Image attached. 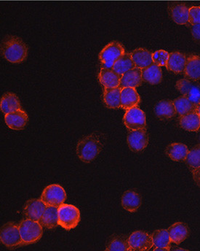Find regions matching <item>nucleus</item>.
<instances>
[{
	"label": "nucleus",
	"mask_w": 200,
	"mask_h": 251,
	"mask_svg": "<svg viewBox=\"0 0 200 251\" xmlns=\"http://www.w3.org/2000/svg\"><path fill=\"white\" fill-rule=\"evenodd\" d=\"M1 52L8 62L19 64L27 57L28 49L26 45L19 37H10L3 41Z\"/></svg>",
	"instance_id": "obj_1"
},
{
	"label": "nucleus",
	"mask_w": 200,
	"mask_h": 251,
	"mask_svg": "<svg viewBox=\"0 0 200 251\" xmlns=\"http://www.w3.org/2000/svg\"><path fill=\"white\" fill-rule=\"evenodd\" d=\"M102 149V144L99 137L95 134L86 136L77 143V155L83 162L88 163L93 161L99 154Z\"/></svg>",
	"instance_id": "obj_2"
},
{
	"label": "nucleus",
	"mask_w": 200,
	"mask_h": 251,
	"mask_svg": "<svg viewBox=\"0 0 200 251\" xmlns=\"http://www.w3.org/2000/svg\"><path fill=\"white\" fill-rule=\"evenodd\" d=\"M19 230L23 246L37 243L43 234V226L39 221L28 219L23 220L20 223Z\"/></svg>",
	"instance_id": "obj_3"
},
{
	"label": "nucleus",
	"mask_w": 200,
	"mask_h": 251,
	"mask_svg": "<svg viewBox=\"0 0 200 251\" xmlns=\"http://www.w3.org/2000/svg\"><path fill=\"white\" fill-rule=\"evenodd\" d=\"M80 221V210L71 204H63L58 207V224L67 230L76 228Z\"/></svg>",
	"instance_id": "obj_4"
},
{
	"label": "nucleus",
	"mask_w": 200,
	"mask_h": 251,
	"mask_svg": "<svg viewBox=\"0 0 200 251\" xmlns=\"http://www.w3.org/2000/svg\"><path fill=\"white\" fill-rule=\"evenodd\" d=\"M0 240L1 243L9 249H15L19 246H23L19 225L18 226L13 222L7 223L1 227Z\"/></svg>",
	"instance_id": "obj_5"
},
{
	"label": "nucleus",
	"mask_w": 200,
	"mask_h": 251,
	"mask_svg": "<svg viewBox=\"0 0 200 251\" xmlns=\"http://www.w3.org/2000/svg\"><path fill=\"white\" fill-rule=\"evenodd\" d=\"M125 53V49L119 42H111L100 53V62L104 68L112 69L114 63Z\"/></svg>",
	"instance_id": "obj_6"
},
{
	"label": "nucleus",
	"mask_w": 200,
	"mask_h": 251,
	"mask_svg": "<svg viewBox=\"0 0 200 251\" xmlns=\"http://www.w3.org/2000/svg\"><path fill=\"white\" fill-rule=\"evenodd\" d=\"M67 199L65 190L57 184L50 185L44 188L40 200L47 206L59 207Z\"/></svg>",
	"instance_id": "obj_7"
},
{
	"label": "nucleus",
	"mask_w": 200,
	"mask_h": 251,
	"mask_svg": "<svg viewBox=\"0 0 200 251\" xmlns=\"http://www.w3.org/2000/svg\"><path fill=\"white\" fill-rule=\"evenodd\" d=\"M124 125L130 130L143 129L146 128V115L144 112L138 107L127 110L123 119Z\"/></svg>",
	"instance_id": "obj_8"
},
{
	"label": "nucleus",
	"mask_w": 200,
	"mask_h": 251,
	"mask_svg": "<svg viewBox=\"0 0 200 251\" xmlns=\"http://www.w3.org/2000/svg\"><path fill=\"white\" fill-rule=\"evenodd\" d=\"M131 251H149L153 247L152 236L142 231H137L131 234L128 239Z\"/></svg>",
	"instance_id": "obj_9"
},
{
	"label": "nucleus",
	"mask_w": 200,
	"mask_h": 251,
	"mask_svg": "<svg viewBox=\"0 0 200 251\" xmlns=\"http://www.w3.org/2000/svg\"><path fill=\"white\" fill-rule=\"evenodd\" d=\"M176 87L180 94L187 97L194 104L197 105L200 102V86L198 83L189 79H181L176 83Z\"/></svg>",
	"instance_id": "obj_10"
},
{
	"label": "nucleus",
	"mask_w": 200,
	"mask_h": 251,
	"mask_svg": "<svg viewBox=\"0 0 200 251\" xmlns=\"http://www.w3.org/2000/svg\"><path fill=\"white\" fill-rule=\"evenodd\" d=\"M149 143V135L146 128L130 131L128 135V144L130 149L133 152L144 150Z\"/></svg>",
	"instance_id": "obj_11"
},
{
	"label": "nucleus",
	"mask_w": 200,
	"mask_h": 251,
	"mask_svg": "<svg viewBox=\"0 0 200 251\" xmlns=\"http://www.w3.org/2000/svg\"><path fill=\"white\" fill-rule=\"evenodd\" d=\"M47 206L41 200L32 199L26 202L23 214L26 219L39 221Z\"/></svg>",
	"instance_id": "obj_12"
},
{
	"label": "nucleus",
	"mask_w": 200,
	"mask_h": 251,
	"mask_svg": "<svg viewBox=\"0 0 200 251\" xmlns=\"http://www.w3.org/2000/svg\"><path fill=\"white\" fill-rule=\"evenodd\" d=\"M142 70L138 67H134L121 76L119 87L136 88L142 83Z\"/></svg>",
	"instance_id": "obj_13"
},
{
	"label": "nucleus",
	"mask_w": 200,
	"mask_h": 251,
	"mask_svg": "<svg viewBox=\"0 0 200 251\" xmlns=\"http://www.w3.org/2000/svg\"><path fill=\"white\" fill-rule=\"evenodd\" d=\"M28 116L26 112L20 110L5 115L4 121L9 128L13 130H22L28 123Z\"/></svg>",
	"instance_id": "obj_14"
},
{
	"label": "nucleus",
	"mask_w": 200,
	"mask_h": 251,
	"mask_svg": "<svg viewBox=\"0 0 200 251\" xmlns=\"http://www.w3.org/2000/svg\"><path fill=\"white\" fill-rule=\"evenodd\" d=\"M141 99L135 88L127 87L121 89V107L129 110L138 107Z\"/></svg>",
	"instance_id": "obj_15"
},
{
	"label": "nucleus",
	"mask_w": 200,
	"mask_h": 251,
	"mask_svg": "<svg viewBox=\"0 0 200 251\" xmlns=\"http://www.w3.org/2000/svg\"><path fill=\"white\" fill-rule=\"evenodd\" d=\"M120 79L121 76L114 72L113 69L102 67L100 70L99 81L104 89L119 87Z\"/></svg>",
	"instance_id": "obj_16"
},
{
	"label": "nucleus",
	"mask_w": 200,
	"mask_h": 251,
	"mask_svg": "<svg viewBox=\"0 0 200 251\" xmlns=\"http://www.w3.org/2000/svg\"><path fill=\"white\" fill-rule=\"evenodd\" d=\"M185 77L189 80H198L200 79V56L190 55L186 57Z\"/></svg>",
	"instance_id": "obj_17"
},
{
	"label": "nucleus",
	"mask_w": 200,
	"mask_h": 251,
	"mask_svg": "<svg viewBox=\"0 0 200 251\" xmlns=\"http://www.w3.org/2000/svg\"><path fill=\"white\" fill-rule=\"evenodd\" d=\"M168 231L171 242L176 245L180 244L189 237V228L184 223H176L168 228Z\"/></svg>",
	"instance_id": "obj_18"
},
{
	"label": "nucleus",
	"mask_w": 200,
	"mask_h": 251,
	"mask_svg": "<svg viewBox=\"0 0 200 251\" xmlns=\"http://www.w3.org/2000/svg\"><path fill=\"white\" fill-rule=\"evenodd\" d=\"M135 67L144 69L154 64L153 53L144 49H137L131 53Z\"/></svg>",
	"instance_id": "obj_19"
},
{
	"label": "nucleus",
	"mask_w": 200,
	"mask_h": 251,
	"mask_svg": "<svg viewBox=\"0 0 200 251\" xmlns=\"http://www.w3.org/2000/svg\"><path fill=\"white\" fill-rule=\"evenodd\" d=\"M141 204V198L138 193L134 191H128L122 197V205L128 212H136Z\"/></svg>",
	"instance_id": "obj_20"
},
{
	"label": "nucleus",
	"mask_w": 200,
	"mask_h": 251,
	"mask_svg": "<svg viewBox=\"0 0 200 251\" xmlns=\"http://www.w3.org/2000/svg\"><path fill=\"white\" fill-rule=\"evenodd\" d=\"M189 8L184 4H175L170 8V15L172 19L179 25L189 23Z\"/></svg>",
	"instance_id": "obj_21"
},
{
	"label": "nucleus",
	"mask_w": 200,
	"mask_h": 251,
	"mask_svg": "<svg viewBox=\"0 0 200 251\" xmlns=\"http://www.w3.org/2000/svg\"><path fill=\"white\" fill-rule=\"evenodd\" d=\"M0 108L4 115L13 113L22 109L20 101L16 94L7 93L4 94L0 101Z\"/></svg>",
	"instance_id": "obj_22"
},
{
	"label": "nucleus",
	"mask_w": 200,
	"mask_h": 251,
	"mask_svg": "<svg viewBox=\"0 0 200 251\" xmlns=\"http://www.w3.org/2000/svg\"><path fill=\"white\" fill-rule=\"evenodd\" d=\"M186 56L179 52L169 53L166 67L170 71L175 73H181L184 72L186 67Z\"/></svg>",
	"instance_id": "obj_23"
},
{
	"label": "nucleus",
	"mask_w": 200,
	"mask_h": 251,
	"mask_svg": "<svg viewBox=\"0 0 200 251\" xmlns=\"http://www.w3.org/2000/svg\"><path fill=\"white\" fill-rule=\"evenodd\" d=\"M39 223L44 228H50V229L56 228L58 225H59L58 224V207L47 206Z\"/></svg>",
	"instance_id": "obj_24"
},
{
	"label": "nucleus",
	"mask_w": 200,
	"mask_h": 251,
	"mask_svg": "<svg viewBox=\"0 0 200 251\" xmlns=\"http://www.w3.org/2000/svg\"><path fill=\"white\" fill-rule=\"evenodd\" d=\"M165 153L173 161H183L187 156L189 149L183 143H172L167 147Z\"/></svg>",
	"instance_id": "obj_25"
},
{
	"label": "nucleus",
	"mask_w": 200,
	"mask_h": 251,
	"mask_svg": "<svg viewBox=\"0 0 200 251\" xmlns=\"http://www.w3.org/2000/svg\"><path fill=\"white\" fill-rule=\"evenodd\" d=\"M143 81L152 85L159 84L162 79V73L160 67L153 64L146 68L142 69Z\"/></svg>",
	"instance_id": "obj_26"
},
{
	"label": "nucleus",
	"mask_w": 200,
	"mask_h": 251,
	"mask_svg": "<svg viewBox=\"0 0 200 251\" xmlns=\"http://www.w3.org/2000/svg\"><path fill=\"white\" fill-rule=\"evenodd\" d=\"M121 88L104 89V101L107 107L117 109L121 107Z\"/></svg>",
	"instance_id": "obj_27"
},
{
	"label": "nucleus",
	"mask_w": 200,
	"mask_h": 251,
	"mask_svg": "<svg viewBox=\"0 0 200 251\" xmlns=\"http://www.w3.org/2000/svg\"><path fill=\"white\" fill-rule=\"evenodd\" d=\"M155 113L159 119L165 120L173 118L176 114V107L173 101L162 100L155 107Z\"/></svg>",
	"instance_id": "obj_28"
},
{
	"label": "nucleus",
	"mask_w": 200,
	"mask_h": 251,
	"mask_svg": "<svg viewBox=\"0 0 200 251\" xmlns=\"http://www.w3.org/2000/svg\"><path fill=\"white\" fill-rule=\"evenodd\" d=\"M180 126L189 131H197L200 128V117L196 111L180 116Z\"/></svg>",
	"instance_id": "obj_29"
},
{
	"label": "nucleus",
	"mask_w": 200,
	"mask_h": 251,
	"mask_svg": "<svg viewBox=\"0 0 200 251\" xmlns=\"http://www.w3.org/2000/svg\"><path fill=\"white\" fill-rule=\"evenodd\" d=\"M173 104H174L175 107H176V113L180 116L195 111L197 106L185 96H182V97L176 99L173 101Z\"/></svg>",
	"instance_id": "obj_30"
},
{
	"label": "nucleus",
	"mask_w": 200,
	"mask_h": 251,
	"mask_svg": "<svg viewBox=\"0 0 200 251\" xmlns=\"http://www.w3.org/2000/svg\"><path fill=\"white\" fill-rule=\"evenodd\" d=\"M135 64L131 57V53H125L116 62L114 63L112 69L118 75L122 76L128 70L134 68Z\"/></svg>",
	"instance_id": "obj_31"
},
{
	"label": "nucleus",
	"mask_w": 200,
	"mask_h": 251,
	"mask_svg": "<svg viewBox=\"0 0 200 251\" xmlns=\"http://www.w3.org/2000/svg\"><path fill=\"white\" fill-rule=\"evenodd\" d=\"M152 236L155 247L171 249V240L168 230H156Z\"/></svg>",
	"instance_id": "obj_32"
},
{
	"label": "nucleus",
	"mask_w": 200,
	"mask_h": 251,
	"mask_svg": "<svg viewBox=\"0 0 200 251\" xmlns=\"http://www.w3.org/2000/svg\"><path fill=\"white\" fill-rule=\"evenodd\" d=\"M185 161L191 171L200 167V145L189 151Z\"/></svg>",
	"instance_id": "obj_33"
},
{
	"label": "nucleus",
	"mask_w": 200,
	"mask_h": 251,
	"mask_svg": "<svg viewBox=\"0 0 200 251\" xmlns=\"http://www.w3.org/2000/svg\"><path fill=\"white\" fill-rule=\"evenodd\" d=\"M106 250L108 251H129L128 240L123 238H115L110 242Z\"/></svg>",
	"instance_id": "obj_34"
},
{
	"label": "nucleus",
	"mask_w": 200,
	"mask_h": 251,
	"mask_svg": "<svg viewBox=\"0 0 200 251\" xmlns=\"http://www.w3.org/2000/svg\"><path fill=\"white\" fill-rule=\"evenodd\" d=\"M168 58H169V53L164 50H157L155 52L152 56L154 64L159 67L166 66Z\"/></svg>",
	"instance_id": "obj_35"
},
{
	"label": "nucleus",
	"mask_w": 200,
	"mask_h": 251,
	"mask_svg": "<svg viewBox=\"0 0 200 251\" xmlns=\"http://www.w3.org/2000/svg\"><path fill=\"white\" fill-rule=\"evenodd\" d=\"M189 23L192 25L200 24V7L194 6L189 8Z\"/></svg>",
	"instance_id": "obj_36"
},
{
	"label": "nucleus",
	"mask_w": 200,
	"mask_h": 251,
	"mask_svg": "<svg viewBox=\"0 0 200 251\" xmlns=\"http://www.w3.org/2000/svg\"><path fill=\"white\" fill-rule=\"evenodd\" d=\"M192 176H193V180L195 184L200 188V167L198 168L192 170Z\"/></svg>",
	"instance_id": "obj_37"
},
{
	"label": "nucleus",
	"mask_w": 200,
	"mask_h": 251,
	"mask_svg": "<svg viewBox=\"0 0 200 251\" xmlns=\"http://www.w3.org/2000/svg\"><path fill=\"white\" fill-rule=\"evenodd\" d=\"M192 33L194 38L200 41V24L192 25Z\"/></svg>",
	"instance_id": "obj_38"
},
{
	"label": "nucleus",
	"mask_w": 200,
	"mask_h": 251,
	"mask_svg": "<svg viewBox=\"0 0 200 251\" xmlns=\"http://www.w3.org/2000/svg\"><path fill=\"white\" fill-rule=\"evenodd\" d=\"M155 251H170L169 249H165V248H155L154 249Z\"/></svg>",
	"instance_id": "obj_39"
},
{
	"label": "nucleus",
	"mask_w": 200,
	"mask_h": 251,
	"mask_svg": "<svg viewBox=\"0 0 200 251\" xmlns=\"http://www.w3.org/2000/svg\"><path fill=\"white\" fill-rule=\"evenodd\" d=\"M195 111H196V113H198V115H199V116L200 117V102L198 103V104H197L196 109H195Z\"/></svg>",
	"instance_id": "obj_40"
},
{
	"label": "nucleus",
	"mask_w": 200,
	"mask_h": 251,
	"mask_svg": "<svg viewBox=\"0 0 200 251\" xmlns=\"http://www.w3.org/2000/svg\"></svg>",
	"instance_id": "obj_41"
}]
</instances>
